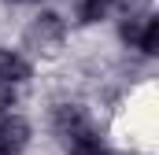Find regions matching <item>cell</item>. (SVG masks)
<instances>
[{"instance_id": "1", "label": "cell", "mask_w": 159, "mask_h": 155, "mask_svg": "<svg viewBox=\"0 0 159 155\" xmlns=\"http://www.w3.org/2000/svg\"><path fill=\"white\" fill-rule=\"evenodd\" d=\"M122 41L129 48H141L144 55H156L159 52V19H152V15L126 19L122 22Z\"/></svg>"}, {"instance_id": "2", "label": "cell", "mask_w": 159, "mask_h": 155, "mask_svg": "<svg viewBox=\"0 0 159 155\" xmlns=\"http://www.w3.org/2000/svg\"><path fill=\"white\" fill-rule=\"evenodd\" d=\"M63 33H67L63 19L52 15V11H44V15L34 19V26L26 30V41H30V48H37V52H56L59 41H63Z\"/></svg>"}, {"instance_id": "3", "label": "cell", "mask_w": 159, "mask_h": 155, "mask_svg": "<svg viewBox=\"0 0 159 155\" xmlns=\"http://www.w3.org/2000/svg\"><path fill=\"white\" fill-rule=\"evenodd\" d=\"M30 144V122L26 118H4L0 122V155H22Z\"/></svg>"}, {"instance_id": "4", "label": "cell", "mask_w": 159, "mask_h": 155, "mask_svg": "<svg viewBox=\"0 0 159 155\" xmlns=\"http://www.w3.org/2000/svg\"><path fill=\"white\" fill-rule=\"evenodd\" d=\"M85 129H89V118H85V111H81L78 104H59L56 107V133L63 140H74Z\"/></svg>"}, {"instance_id": "5", "label": "cell", "mask_w": 159, "mask_h": 155, "mask_svg": "<svg viewBox=\"0 0 159 155\" xmlns=\"http://www.w3.org/2000/svg\"><path fill=\"white\" fill-rule=\"evenodd\" d=\"M26 78H30V63H26L19 52L0 48V81H4V85H15V81H26Z\"/></svg>"}, {"instance_id": "6", "label": "cell", "mask_w": 159, "mask_h": 155, "mask_svg": "<svg viewBox=\"0 0 159 155\" xmlns=\"http://www.w3.org/2000/svg\"><path fill=\"white\" fill-rule=\"evenodd\" d=\"M67 148H70V155H111L104 144H100V137H96L93 129H85V133H78L74 140H67Z\"/></svg>"}, {"instance_id": "7", "label": "cell", "mask_w": 159, "mask_h": 155, "mask_svg": "<svg viewBox=\"0 0 159 155\" xmlns=\"http://www.w3.org/2000/svg\"><path fill=\"white\" fill-rule=\"evenodd\" d=\"M107 4H111V0H78V22H96V19H104Z\"/></svg>"}, {"instance_id": "8", "label": "cell", "mask_w": 159, "mask_h": 155, "mask_svg": "<svg viewBox=\"0 0 159 155\" xmlns=\"http://www.w3.org/2000/svg\"><path fill=\"white\" fill-rule=\"evenodd\" d=\"M11 104H15V85H4L0 81V111H7Z\"/></svg>"}, {"instance_id": "9", "label": "cell", "mask_w": 159, "mask_h": 155, "mask_svg": "<svg viewBox=\"0 0 159 155\" xmlns=\"http://www.w3.org/2000/svg\"><path fill=\"white\" fill-rule=\"evenodd\" d=\"M11 4H30V0H11Z\"/></svg>"}]
</instances>
